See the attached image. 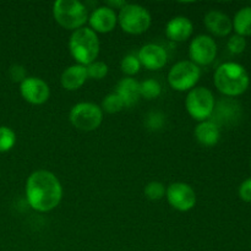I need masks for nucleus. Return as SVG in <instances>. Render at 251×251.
I'll return each instance as SVG.
<instances>
[{
	"label": "nucleus",
	"mask_w": 251,
	"mask_h": 251,
	"mask_svg": "<svg viewBox=\"0 0 251 251\" xmlns=\"http://www.w3.org/2000/svg\"><path fill=\"white\" fill-rule=\"evenodd\" d=\"M63 186L56 176L46 169L33 172L26 181V199L37 212H49L60 203Z\"/></svg>",
	"instance_id": "nucleus-1"
},
{
	"label": "nucleus",
	"mask_w": 251,
	"mask_h": 251,
	"mask_svg": "<svg viewBox=\"0 0 251 251\" xmlns=\"http://www.w3.org/2000/svg\"><path fill=\"white\" fill-rule=\"evenodd\" d=\"M216 88L228 97L240 96L248 90L250 83L247 69L238 63L228 61L217 68L213 77Z\"/></svg>",
	"instance_id": "nucleus-2"
},
{
	"label": "nucleus",
	"mask_w": 251,
	"mask_h": 251,
	"mask_svg": "<svg viewBox=\"0 0 251 251\" xmlns=\"http://www.w3.org/2000/svg\"><path fill=\"white\" fill-rule=\"evenodd\" d=\"M69 50L76 64L87 66L96 61L100 54V39L90 27H82L73 32L69 39Z\"/></svg>",
	"instance_id": "nucleus-3"
},
{
	"label": "nucleus",
	"mask_w": 251,
	"mask_h": 251,
	"mask_svg": "<svg viewBox=\"0 0 251 251\" xmlns=\"http://www.w3.org/2000/svg\"><path fill=\"white\" fill-rule=\"evenodd\" d=\"M53 17L63 28L76 31L88 22V10L78 0H56L53 4Z\"/></svg>",
	"instance_id": "nucleus-4"
},
{
	"label": "nucleus",
	"mask_w": 251,
	"mask_h": 251,
	"mask_svg": "<svg viewBox=\"0 0 251 251\" xmlns=\"http://www.w3.org/2000/svg\"><path fill=\"white\" fill-rule=\"evenodd\" d=\"M151 15L146 7L139 4H129L119 10L118 24L125 33L141 34L151 26Z\"/></svg>",
	"instance_id": "nucleus-5"
},
{
	"label": "nucleus",
	"mask_w": 251,
	"mask_h": 251,
	"mask_svg": "<svg viewBox=\"0 0 251 251\" xmlns=\"http://www.w3.org/2000/svg\"><path fill=\"white\" fill-rule=\"evenodd\" d=\"M216 107L215 96L207 87H194L185 98V108L194 120L205 122L213 114Z\"/></svg>",
	"instance_id": "nucleus-6"
},
{
	"label": "nucleus",
	"mask_w": 251,
	"mask_h": 251,
	"mask_svg": "<svg viewBox=\"0 0 251 251\" xmlns=\"http://www.w3.org/2000/svg\"><path fill=\"white\" fill-rule=\"evenodd\" d=\"M71 125L81 131H93L103 122V110L100 105L91 102H80L74 105L69 114Z\"/></svg>",
	"instance_id": "nucleus-7"
},
{
	"label": "nucleus",
	"mask_w": 251,
	"mask_h": 251,
	"mask_svg": "<svg viewBox=\"0 0 251 251\" xmlns=\"http://www.w3.org/2000/svg\"><path fill=\"white\" fill-rule=\"evenodd\" d=\"M201 76L200 66L190 60L178 61L168 73V83L174 91L185 92L196 87Z\"/></svg>",
	"instance_id": "nucleus-8"
},
{
	"label": "nucleus",
	"mask_w": 251,
	"mask_h": 251,
	"mask_svg": "<svg viewBox=\"0 0 251 251\" xmlns=\"http://www.w3.org/2000/svg\"><path fill=\"white\" fill-rule=\"evenodd\" d=\"M166 198L169 205L179 212H188L196 205V194L189 184L173 183L166 189Z\"/></svg>",
	"instance_id": "nucleus-9"
},
{
	"label": "nucleus",
	"mask_w": 251,
	"mask_h": 251,
	"mask_svg": "<svg viewBox=\"0 0 251 251\" xmlns=\"http://www.w3.org/2000/svg\"><path fill=\"white\" fill-rule=\"evenodd\" d=\"M217 55V44L215 39L207 34H200L191 41L189 47L190 61L195 65H210Z\"/></svg>",
	"instance_id": "nucleus-10"
},
{
	"label": "nucleus",
	"mask_w": 251,
	"mask_h": 251,
	"mask_svg": "<svg viewBox=\"0 0 251 251\" xmlns=\"http://www.w3.org/2000/svg\"><path fill=\"white\" fill-rule=\"evenodd\" d=\"M20 93L26 102L34 105H41L49 100L50 88H49L48 83L42 78L27 76L20 83Z\"/></svg>",
	"instance_id": "nucleus-11"
},
{
	"label": "nucleus",
	"mask_w": 251,
	"mask_h": 251,
	"mask_svg": "<svg viewBox=\"0 0 251 251\" xmlns=\"http://www.w3.org/2000/svg\"><path fill=\"white\" fill-rule=\"evenodd\" d=\"M90 28L96 33H109L117 27L118 15L110 7L103 6L97 7L88 16Z\"/></svg>",
	"instance_id": "nucleus-12"
},
{
	"label": "nucleus",
	"mask_w": 251,
	"mask_h": 251,
	"mask_svg": "<svg viewBox=\"0 0 251 251\" xmlns=\"http://www.w3.org/2000/svg\"><path fill=\"white\" fill-rule=\"evenodd\" d=\"M141 66H145L149 70H159L164 68L168 60V54L163 47L154 43L145 44L137 53Z\"/></svg>",
	"instance_id": "nucleus-13"
},
{
	"label": "nucleus",
	"mask_w": 251,
	"mask_h": 251,
	"mask_svg": "<svg viewBox=\"0 0 251 251\" xmlns=\"http://www.w3.org/2000/svg\"><path fill=\"white\" fill-rule=\"evenodd\" d=\"M205 26L208 31L217 37H225L232 32L233 22L228 15L218 10H211L205 15Z\"/></svg>",
	"instance_id": "nucleus-14"
},
{
	"label": "nucleus",
	"mask_w": 251,
	"mask_h": 251,
	"mask_svg": "<svg viewBox=\"0 0 251 251\" xmlns=\"http://www.w3.org/2000/svg\"><path fill=\"white\" fill-rule=\"evenodd\" d=\"M194 32L193 22L185 16H176L166 25V36L173 42H185Z\"/></svg>",
	"instance_id": "nucleus-15"
},
{
	"label": "nucleus",
	"mask_w": 251,
	"mask_h": 251,
	"mask_svg": "<svg viewBox=\"0 0 251 251\" xmlns=\"http://www.w3.org/2000/svg\"><path fill=\"white\" fill-rule=\"evenodd\" d=\"M194 135L198 142L202 146L212 147L217 145L221 137L220 125L213 120H205L196 125L194 130Z\"/></svg>",
	"instance_id": "nucleus-16"
},
{
	"label": "nucleus",
	"mask_w": 251,
	"mask_h": 251,
	"mask_svg": "<svg viewBox=\"0 0 251 251\" xmlns=\"http://www.w3.org/2000/svg\"><path fill=\"white\" fill-rule=\"evenodd\" d=\"M88 78L86 66L80 64H74L63 71L60 77V83L65 90L76 91L85 85Z\"/></svg>",
	"instance_id": "nucleus-17"
},
{
	"label": "nucleus",
	"mask_w": 251,
	"mask_h": 251,
	"mask_svg": "<svg viewBox=\"0 0 251 251\" xmlns=\"http://www.w3.org/2000/svg\"><path fill=\"white\" fill-rule=\"evenodd\" d=\"M115 93L122 98L125 107H132L139 102L140 97V82L134 77H124L117 83Z\"/></svg>",
	"instance_id": "nucleus-18"
},
{
	"label": "nucleus",
	"mask_w": 251,
	"mask_h": 251,
	"mask_svg": "<svg viewBox=\"0 0 251 251\" xmlns=\"http://www.w3.org/2000/svg\"><path fill=\"white\" fill-rule=\"evenodd\" d=\"M233 28L239 36H250L251 34V6L242 7L235 14L233 19Z\"/></svg>",
	"instance_id": "nucleus-19"
},
{
	"label": "nucleus",
	"mask_w": 251,
	"mask_h": 251,
	"mask_svg": "<svg viewBox=\"0 0 251 251\" xmlns=\"http://www.w3.org/2000/svg\"><path fill=\"white\" fill-rule=\"evenodd\" d=\"M162 93V86L154 78H149L142 82H140V95L144 97L145 100H156L161 96Z\"/></svg>",
	"instance_id": "nucleus-20"
},
{
	"label": "nucleus",
	"mask_w": 251,
	"mask_h": 251,
	"mask_svg": "<svg viewBox=\"0 0 251 251\" xmlns=\"http://www.w3.org/2000/svg\"><path fill=\"white\" fill-rule=\"evenodd\" d=\"M120 69L123 73L126 75V77H132L136 75L141 69V64H140L139 58L134 54H127L123 58L122 63H120Z\"/></svg>",
	"instance_id": "nucleus-21"
},
{
	"label": "nucleus",
	"mask_w": 251,
	"mask_h": 251,
	"mask_svg": "<svg viewBox=\"0 0 251 251\" xmlns=\"http://www.w3.org/2000/svg\"><path fill=\"white\" fill-rule=\"evenodd\" d=\"M100 108H102L103 112L109 113V114H115V113H119L120 110H123V108H125V105L123 103L122 98L117 93L113 92L103 100L102 107Z\"/></svg>",
	"instance_id": "nucleus-22"
},
{
	"label": "nucleus",
	"mask_w": 251,
	"mask_h": 251,
	"mask_svg": "<svg viewBox=\"0 0 251 251\" xmlns=\"http://www.w3.org/2000/svg\"><path fill=\"white\" fill-rule=\"evenodd\" d=\"M16 144V134L9 126H0V153L10 151Z\"/></svg>",
	"instance_id": "nucleus-23"
},
{
	"label": "nucleus",
	"mask_w": 251,
	"mask_h": 251,
	"mask_svg": "<svg viewBox=\"0 0 251 251\" xmlns=\"http://www.w3.org/2000/svg\"><path fill=\"white\" fill-rule=\"evenodd\" d=\"M166 186L161 181H151L145 186V195L152 201H158L166 196Z\"/></svg>",
	"instance_id": "nucleus-24"
},
{
	"label": "nucleus",
	"mask_w": 251,
	"mask_h": 251,
	"mask_svg": "<svg viewBox=\"0 0 251 251\" xmlns=\"http://www.w3.org/2000/svg\"><path fill=\"white\" fill-rule=\"evenodd\" d=\"M87 70L88 78H93V80H102L108 75V65L103 61H93L90 65L86 66Z\"/></svg>",
	"instance_id": "nucleus-25"
},
{
	"label": "nucleus",
	"mask_w": 251,
	"mask_h": 251,
	"mask_svg": "<svg viewBox=\"0 0 251 251\" xmlns=\"http://www.w3.org/2000/svg\"><path fill=\"white\" fill-rule=\"evenodd\" d=\"M228 49H229L230 53L233 54H240L244 51L245 47H247V41H245V37L239 36V34H233L229 39H228L227 43Z\"/></svg>",
	"instance_id": "nucleus-26"
},
{
	"label": "nucleus",
	"mask_w": 251,
	"mask_h": 251,
	"mask_svg": "<svg viewBox=\"0 0 251 251\" xmlns=\"http://www.w3.org/2000/svg\"><path fill=\"white\" fill-rule=\"evenodd\" d=\"M9 77L11 78V81H14V82L21 83L22 81L27 77L26 69L22 65L15 64V65H12L11 68L9 69Z\"/></svg>",
	"instance_id": "nucleus-27"
},
{
	"label": "nucleus",
	"mask_w": 251,
	"mask_h": 251,
	"mask_svg": "<svg viewBox=\"0 0 251 251\" xmlns=\"http://www.w3.org/2000/svg\"><path fill=\"white\" fill-rule=\"evenodd\" d=\"M239 196L245 202H251V178L247 179L240 184Z\"/></svg>",
	"instance_id": "nucleus-28"
},
{
	"label": "nucleus",
	"mask_w": 251,
	"mask_h": 251,
	"mask_svg": "<svg viewBox=\"0 0 251 251\" xmlns=\"http://www.w3.org/2000/svg\"><path fill=\"white\" fill-rule=\"evenodd\" d=\"M162 118H163V115H162L159 119H153V117H152V113H151L150 115H147V120H146L147 126L152 130L159 129V127L162 126V123H163V119H162Z\"/></svg>",
	"instance_id": "nucleus-29"
},
{
	"label": "nucleus",
	"mask_w": 251,
	"mask_h": 251,
	"mask_svg": "<svg viewBox=\"0 0 251 251\" xmlns=\"http://www.w3.org/2000/svg\"><path fill=\"white\" fill-rule=\"evenodd\" d=\"M126 4V1H122V0H119V1H112V0H110V1L105 2V6L110 7V9H113L115 11V10H120L122 7H124Z\"/></svg>",
	"instance_id": "nucleus-30"
}]
</instances>
